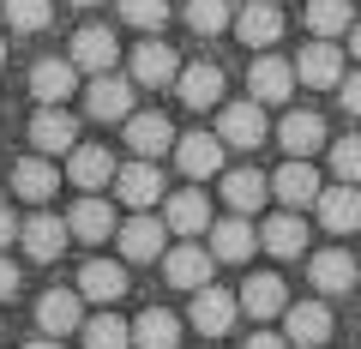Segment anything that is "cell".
<instances>
[{
  "mask_svg": "<svg viewBox=\"0 0 361 349\" xmlns=\"http://www.w3.org/2000/svg\"><path fill=\"white\" fill-rule=\"evenodd\" d=\"M211 271H217V253H211V247H187L180 241L175 253H163V277L175 289H205Z\"/></svg>",
  "mask_w": 361,
  "mask_h": 349,
  "instance_id": "obj_1",
  "label": "cell"
},
{
  "mask_svg": "<svg viewBox=\"0 0 361 349\" xmlns=\"http://www.w3.org/2000/svg\"><path fill=\"white\" fill-rule=\"evenodd\" d=\"M295 78L313 85V91H331V85H343L349 73H343V54H337L325 37H313L307 49H301V61H295Z\"/></svg>",
  "mask_w": 361,
  "mask_h": 349,
  "instance_id": "obj_2",
  "label": "cell"
},
{
  "mask_svg": "<svg viewBox=\"0 0 361 349\" xmlns=\"http://www.w3.org/2000/svg\"><path fill=\"white\" fill-rule=\"evenodd\" d=\"M247 85H253V103H283L301 78H295V66H289L283 54H259V61L247 66Z\"/></svg>",
  "mask_w": 361,
  "mask_h": 349,
  "instance_id": "obj_3",
  "label": "cell"
},
{
  "mask_svg": "<svg viewBox=\"0 0 361 349\" xmlns=\"http://www.w3.org/2000/svg\"><path fill=\"white\" fill-rule=\"evenodd\" d=\"M235 313H241V295H229V289H193V331L205 337H223L235 325Z\"/></svg>",
  "mask_w": 361,
  "mask_h": 349,
  "instance_id": "obj_4",
  "label": "cell"
},
{
  "mask_svg": "<svg viewBox=\"0 0 361 349\" xmlns=\"http://www.w3.org/2000/svg\"><path fill=\"white\" fill-rule=\"evenodd\" d=\"M115 61H121V42H115V30H103V25H85L73 37V66H85L90 78L97 73H115Z\"/></svg>",
  "mask_w": 361,
  "mask_h": 349,
  "instance_id": "obj_5",
  "label": "cell"
},
{
  "mask_svg": "<svg viewBox=\"0 0 361 349\" xmlns=\"http://www.w3.org/2000/svg\"><path fill=\"white\" fill-rule=\"evenodd\" d=\"M66 181H73L78 193H97L103 181H115V157H109L103 145H73V151H66Z\"/></svg>",
  "mask_w": 361,
  "mask_h": 349,
  "instance_id": "obj_6",
  "label": "cell"
},
{
  "mask_svg": "<svg viewBox=\"0 0 361 349\" xmlns=\"http://www.w3.org/2000/svg\"><path fill=\"white\" fill-rule=\"evenodd\" d=\"M78 289H49V295L37 301V325L49 337H66V331H85V307H78Z\"/></svg>",
  "mask_w": 361,
  "mask_h": 349,
  "instance_id": "obj_7",
  "label": "cell"
},
{
  "mask_svg": "<svg viewBox=\"0 0 361 349\" xmlns=\"http://www.w3.org/2000/svg\"><path fill=\"white\" fill-rule=\"evenodd\" d=\"M271 193H277V205L301 211V205H313V199H319L325 187H319V169H313V163H301V157H295V163H283V169H277V181H271Z\"/></svg>",
  "mask_w": 361,
  "mask_h": 349,
  "instance_id": "obj_8",
  "label": "cell"
},
{
  "mask_svg": "<svg viewBox=\"0 0 361 349\" xmlns=\"http://www.w3.org/2000/svg\"><path fill=\"white\" fill-rule=\"evenodd\" d=\"M85 109L97 121H127L133 115V85L115 78V73H97V78H90V91H85Z\"/></svg>",
  "mask_w": 361,
  "mask_h": 349,
  "instance_id": "obj_9",
  "label": "cell"
},
{
  "mask_svg": "<svg viewBox=\"0 0 361 349\" xmlns=\"http://www.w3.org/2000/svg\"><path fill=\"white\" fill-rule=\"evenodd\" d=\"M175 163H180V175L205 181V175L223 169V139L217 133H187V139H175Z\"/></svg>",
  "mask_w": 361,
  "mask_h": 349,
  "instance_id": "obj_10",
  "label": "cell"
},
{
  "mask_svg": "<svg viewBox=\"0 0 361 349\" xmlns=\"http://www.w3.org/2000/svg\"><path fill=\"white\" fill-rule=\"evenodd\" d=\"M54 187H61V169H54L42 151H37V157H25V163L13 169V193L25 199V205H49Z\"/></svg>",
  "mask_w": 361,
  "mask_h": 349,
  "instance_id": "obj_11",
  "label": "cell"
},
{
  "mask_svg": "<svg viewBox=\"0 0 361 349\" xmlns=\"http://www.w3.org/2000/svg\"><path fill=\"white\" fill-rule=\"evenodd\" d=\"M115 193L127 199L133 211H145V205H157V199H163V175H157V163H151V157H139V163H127V169H115Z\"/></svg>",
  "mask_w": 361,
  "mask_h": 349,
  "instance_id": "obj_12",
  "label": "cell"
},
{
  "mask_svg": "<svg viewBox=\"0 0 361 349\" xmlns=\"http://www.w3.org/2000/svg\"><path fill=\"white\" fill-rule=\"evenodd\" d=\"M241 313H253V319H277V313H289V289L277 271H253L241 289Z\"/></svg>",
  "mask_w": 361,
  "mask_h": 349,
  "instance_id": "obj_13",
  "label": "cell"
},
{
  "mask_svg": "<svg viewBox=\"0 0 361 349\" xmlns=\"http://www.w3.org/2000/svg\"><path fill=\"white\" fill-rule=\"evenodd\" d=\"M283 319H289V343L295 349H325L331 343V307H325V301H301Z\"/></svg>",
  "mask_w": 361,
  "mask_h": 349,
  "instance_id": "obj_14",
  "label": "cell"
},
{
  "mask_svg": "<svg viewBox=\"0 0 361 349\" xmlns=\"http://www.w3.org/2000/svg\"><path fill=\"white\" fill-rule=\"evenodd\" d=\"M30 145L42 157H66L78 145V121L61 115V109H42V115H30Z\"/></svg>",
  "mask_w": 361,
  "mask_h": 349,
  "instance_id": "obj_15",
  "label": "cell"
},
{
  "mask_svg": "<svg viewBox=\"0 0 361 349\" xmlns=\"http://www.w3.org/2000/svg\"><path fill=\"white\" fill-rule=\"evenodd\" d=\"M217 139L253 151V145L265 139V109H259V103H229V109L217 115Z\"/></svg>",
  "mask_w": 361,
  "mask_h": 349,
  "instance_id": "obj_16",
  "label": "cell"
},
{
  "mask_svg": "<svg viewBox=\"0 0 361 349\" xmlns=\"http://www.w3.org/2000/svg\"><path fill=\"white\" fill-rule=\"evenodd\" d=\"M235 30H241V42H253V49H271V42L283 37L277 0H253V6H241V13H235Z\"/></svg>",
  "mask_w": 361,
  "mask_h": 349,
  "instance_id": "obj_17",
  "label": "cell"
},
{
  "mask_svg": "<svg viewBox=\"0 0 361 349\" xmlns=\"http://www.w3.org/2000/svg\"><path fill=\"white\" fill-rule=\"evenodd\" d=\"M313 211H319V223H325V229H331V235H349V229H361V193H355V187H331V193H319V199H313Z\"/></svg>",
  "mask_w": 361,
  "mask_h": 349,
  "instance_id": "obj_18",
  "label": "cell"
},
{
  "mask_svg": "<svg viewBox=\"0 0 361 349\" xmlns=\"http://www.w3.org/2000/svg\"><path fill=\"white\" fill-rule=\"evenodd\" d=\"M127 145H133V157H163V151H175V127H169V115H127Z\"/></svg>",
  "mask_w": 361,
  "mask_h": 349,
  "instance_id": "obj_19",
  "label": "cell"
},
{
  "mask_svg": "<svg viewBox=\"0 0 361 349\" xmlns=\"http://www.w3.org/2000/svg\"><path fill=\"white\" fill-rule=\"evenodd\" d=\"M30 91H37V103L61 109L66 97L78 91V66H73V61H37V73H30Z\"/></svg>",
  "mask_w": 361,
  "mask_h": 349,
  "instance_id": "obj_20",
  "label": "cell"
},
{
  "mask_svg": "<svg viewBox=\"0 0 361 349\" xmlns=\"http://www.w3.org/2000/svg\"><path fill=\"white\" fill-rule=\"evenodd\" d=\"M180 103L187 109H217L223 103V66H211V61L180 66Z\"/></svg>",
  "mask_w": 361,
  "mask_h": 349,
  "instance_id": "obj_21",
  "label": "cell"
},
{
  "mask_svg": "<svg viewBox=\"0 0 361 349\" xmlns=\"http://www.w3.org/2000/svg\"><path fill=\"white\" fill-rule=\"evenodd\" d=\"M66 223L61 217H49V211H37V217L25 223V229H18V241H25V253L30 259H61V247H66Z\"/></svg>",
  "mask_w": 361,
  "mask_h": 349,
  "instance_id": "obj_22",
  "label": "cell"
},
{
  "mask_svg": "<svg viewBox=\"0 0 361 349\" xmlns=\"http://www.w3.org/2000/svg\"><path fill=\"white\" fill-rule=\"evenodd\" d=\"M277 139H283V151H289V157H313V151L325 145V121L313 115V109H295V115H283Z\"/></svg>",
  "mask_w": 361,
  "mask_h": 349,
  "instance_id": "obj_23",
  "label": "cell"
},
{
  "mask_svg": "<svg viewBox=\"0 0 361 349\" xmlns=\"http://www.w3.org/2000/svg\"><path fill=\"white\" fill-rule=\"evenodd\" d=\"M121 289H127V271L115 259H85V271H78V295L85 301H121Z\"/></svg>",
  "mask_w": 361,
  "mask_h": 349,
  "instance_id": "obj_24",
  "label": "cell"
},
{
  "mask_svg": "<svg viewBox=\"0 0 361 349\" xmlns=\"http://www.w3.org/2000/svg\"><path fill=\"white\" fill-rule=\"evenodd\" d=\"M307 277H313V289H319V295H343V289H355V259L331 247V253L307 259Z\"/></svg>",
  "mask_w": 361,
  "mask_h": 349,
  "instance_id": "obj_25",
  "label": "cell"
},
{
  "mask_svg": "<svg viewBox=\"0 0 361 349\" xmlns=\"http://www.w3.org/2000/svg\"><path fill=\"white\" fill-rule=\"evenodd\" d=\"M115 241H121V253H127V259H163V223L133 211V223H121Z\"/></svg>",
  "mask_w": 361,
  "mask_h": 349,
  "instance_id": "obj_26",
  "label": "cell"
},
{
  "mask_svg": "<svg viewBox=\"0 0 361 349\" xmlns=\"http://www.w3.org/2000/svg\"><path fill=\"white\" fill-rule=\"evenodd\" d=\"M253 247H259V235L247 229V217H235V211H229L223 223H211V253H217V259H229V265H235V259H253Z\"/></svg>",
  "mask_w": 361,
  "mask_h": 349,
  "instance_id": "obj_27",
  "label": "cell"
},
{
  "mask_svg": "<svg viewBox=\"0 0 361 349\" xmlns=\"http://www.w3.org/2000/svg\"><path fill=\"white\" fill-rule=\"evenodd\" d=\"M271 193L265 175H253V169H235V175H223V205L235 211V217H247V211H259Z\"/></svg>",
  "mask_w": 361,
  "mask_h": 349,
  "instance_id": "obj_28",
  "label": "cell"
},
{
  "mask_svg": "<svg viewBox=\"0 0 361 349\" xmlns=\"http://www.w3.org/2000/svg\"><path fill=\"white\" fill-rule=\"evenodd\" d=\"M66 229H73V241H109L115 235V211L103 205V199H78L73 205V217H66Z\"/></svg>",
  "mask_w": 361,
  "mask_h": 349,
  "instance_id": "obj_29",
  "label": "cell"
},
{
  "mask_svg": "<svg viewBox=\"0 0 361 349\" xmlns=\"http://www.w3.org/2000/svg\"><path fill=\"white\" fill-rule=\"evenodd\" d=\"M259 247H265L271 259H295L301 247H307V229H301V217H289V211H277V217L259 229Z\"/></svg>",
  "mask_w": 361,
  "mask_h": 349,
  "instance_id": "obj_30",
  "label": "cell"
},
{
  "mask_svg": "<svg viewBox=\"0 0 361 349\" xmlns=\"http://www.w3.org/2000/svg\"><path fill=\"white\" fill-rule=\"evenodd\" d=\"M133 343L139 349H175L180 343V319L169 307H145L139 325H133Z\"/></svg>",
  "mask_w": 361,
  "mask_h": 349,
  "instance_id": "obj_31",
  "label": "cell"
},
{
  "mask_svg": "<svg viewBox=\"0 0 361 349\" xmlns=\"http://www.w3.org/2000/svg\"><path fill=\"white\" fill-rule=\"evenodd\" d=\"M163 211H169V229H175V235H199V229H211V199L193 193V187H187V193H175Z\"/></svg>",
  "mask_w": 361,
  "mask_h": 349,
  "instance_id": "obj_32",
  "label": "cell"
},
{
  "mask_svg": "<svg viewBox=\"0 0 361 349\" xmlns=\"http://www.w3.org/2000/svg\"><path fill=\"white\" fill-rule=\"evenodd\" d=\"M133 78H139V85H169V78H175V54H169L163 42H139V49H133Z\"/></svg>",
  "mask_w": 361,
  "mask_h": 349,
  "instance_id": "obj_33",
  "label": "cell"
},
{
  "mask_svg": "<svg viewBox=\"0 0 361 349\" xmlns=\"http://www.w3.org/2000/svg\"><path fill=\"white\" fill-rule=\"evenodd\" d=\"M355 18H349V0H307V30L313 37H325L331 42L337 30H349Z\"/></svg>",
  "mask_w": 361,
  "mask_h": 349,
  "instance_id": "obj_34",
  "label": "cell"
},
{
  "mask_svg": "<svg viewBox=\"0 0 361 349\" xmlns=\"http://www.w3.org/2000/svg\"><path fill=\"white\" fill-rule=\"evenodd\" d=\"M127 343H133V325L115 319V313H97L85 325V349H127Z\"/></svg>",
  "mask_w": 361,
  "mask_h": 349,
  "instance_id": "obj_35",
  "label": "cell"
},
{
  "mask_svg": "<svg viewBox=\"0 0 361 349\" xmlns=\"http://www.w3.org/2000/svg\"><path fill=\"white\" fill-rule=\"evenodd\" d=\"M187 25H193L199 37H217V30L229 25V0H187Z\"/></svg>",
  "mask_w": 361,
  "mask_h": 349,
  "instance_id": "obj_36",
  "label": "cell"
},
{
  "mask_svg": "<svg viewBox=\"0 0 361 349\" xmlns=\"http://www.w3.org/2000/svg\"><path fill=\"white\" fill-rule=\"evenodd\" d=\"M6 18H13V30H49L54 6L49 0H6Z\"/></svg>",
  "mask_w": 361,
  "mask_h": 349,
  "instance_id": "obj_37",
  "label": "cell"
},
{
  "mask_svg": "<svg viewBox=\"0 0 361 349\" xmlns=\"http://www.w3.org/2000/svg\"><path fill=\"white\" fill-rule=\"evenodd\" d=\"M121 18L139 30H157V25H169V0H121Z\"/></svg>",
  "mask_w": 361,
  "mask_h": 349,
  "instance_id": "obj_38",
  "label": "cell"
},
{
  "mask_svg": "<svg viewBox=\"0 0 361 349\" xmlns=\"http://www.w3.org/2000/svg\"><path fill=\"white\" fill-rule=\"evenodd\" d=\"M331 169H337V181L355 187L361 181V139H337L331 145Z\"/></svg>",
  "mask_w": 361,
  "mask_h": 349,
  "instance_id": "obj_39",
  "label": "cell"
},
{
  "mask_svg": "<svg viewBox=\"0 0 361 349\" xmlns=\"http://www.w3.org/2000/svg\"><path fill=\"white\" fill-rule=\"evenodd\" d=\"M337 91H343V115H361V66L343 78V85H337Z\"/></svg>",
  "mask_w": 361,
  "mask_h": 349,
  "instance_id": "obj_40",
  "label": "cell"
},
{
  "mask_svg": "<svg viewBox=\"0 0 361 349\" xmlns=\"http://www.w3.org/2000/svg\"><path fill=\"white\" fill-rule=\"evenodd\" d=\"M13 295H18V265L0 259V301H13Z\"/></svg>",
  "mask_w": 361,
  "mask_h": 349,
  "instance_id": "obj_41",
  "label": "cell"
},
{
  "mask_svg": "<svg viewBox=\"0 0 361 349\" xmlns=\"http://www.w3.org/2000/svg\"><path fill=\"white\" fill-rule=\"evenodd\" d=\"M247 349H289V337H277V331H259V337H247Z\"/></svg>",
  "mask_w": 361,
  "mask_h": 349,
  "instance_id": "obj_42",
  "label": "cell"
},
{
  "mask_svg": "<svg viewBox=\"0 0 361 349\" xmlns=\"http://www.w3.org/2000/svg\"><path fill=\"white\" fill-rule=\"evenodd\" d=\"M13 235H18V223H13V211H6V205H0V247H6V241H13Z\"/></svg>",
  "mask_w": 361,
  "mask_h": 349,
  "instance_id": "obj_43",
  "label": "cell"
},
{
  "mask_svg": "<svg viewBox=\"0 0 361 349\" xmlns=\"http://www.w3.org/2000/svg\"><path fill=\"white\" fill-rule=\"evenodd\" d=\"M349 54H355V61H361V25L349 30Z\"/></svg>",
  "mask_w": 361,
  "mask_h": 349,
  "instance_id": "obj_44",
  "label": "cell"
},
{
  "mask_svg": "<svg viewBox=\"0 0 361 349\" xmlns=\"http://www.w3.org/2000/svg\"><path fill=\"white\" fill-rule=\"evenodd\" d=\"M25 349H61V343H54V337H42V343H37V337H30V343Z\"/></svg>",
  "mask_w": 361,
  "mask_h": 349,
  "instance_id": "obj_45",
  "label": "cell"
},
{
  "mask_svg": "<svg viewBox=\"0 0 361 349\" xmlns=\"http://www.w3.org/2000/svg\"><path fill=\"white\" fill-rule=\"evenodd\" d=\"M0 61H6V37H0Z\"/></svg>",
  "mask_w": 361,
  "mask_h": 349,
  "instance_id": "obj_46",
  "label": "cell"
},
{
  "mask_svg": "<svg viewBox=\"0 0 361 349\" xmlns=\"http://www.w3.org/2000/svg\"><path fill=\"white\" fill-rule=\"evenodd\" d=\"M73 6H97V0H73Z\"/></svg>",
  "mask_w": 361,
  "mask_h": 349,
  "instance_id": "obj_47",
  "label": "cell"
}]
</instances>
